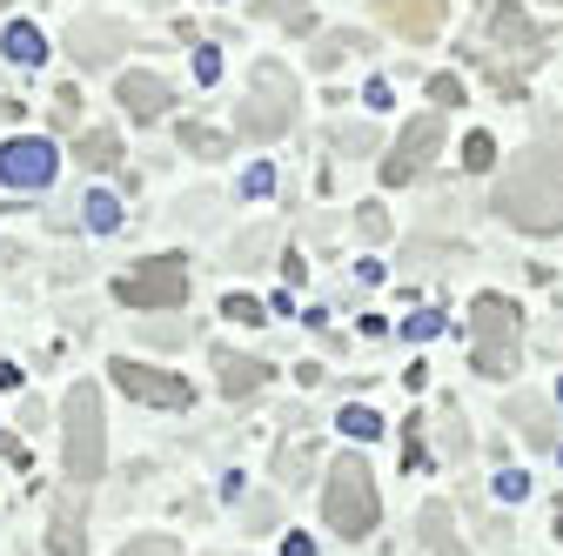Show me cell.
I'll return each mask as SVG.
<instances>
[{
  "mask_svg": "<svg viewBox=\"0 0 563 556\" xmlns=\"http://www.w3.org/2000/svg\"><path fill=\"white\" fill-rule=\"evenodd\" d=\"M497 215L523 235H556L563 229V142L543 134V142L497 181Z\"/></svg>",
  "mask_w": 563,
  "mask_h": 556,
  "instance_id": "1",
  "label": "cell"
},
{
  "mask_svg": "<svg viewBox=\"0 0 563 556\" xmlns=\"http://www.w3.org/2000/svg\"><path fill=\"white\" fill-rule=\"evenodd\" d=\"M60 449H67V490L88 497V482H101L108 469V423H101V389L75 382L60 402Z\"/></svg>",
  "mask_w": 563,
  "mask_h": 556,
  "instance_id": "2",
  "label": "cell"
},
{
  "mask_svg": "<svg viewBox=\"0 0 563 556\" xmlns=\"http://www.w3.org/2000/svg\"><path fill=\"white\" fill-rule=\"evenodd\" d=\"M296 108H302L296 75H289L282 60H262L255 75H249V101H242L235 127L249 134V142H275V134H289V127H296Z\"/></svg>",
  "mask_w": 563,
  "mask_h": 556,
  "instance_id": "3",
  "label": "cell"
},
{
  "mask_svg": "<svg viewBox=\"0 0 563 556\" xmlns=\"http://www.w3.org/2000/svg\"><path fill=\"white\" fill-rule=\"evenodd\" d=\"M470 342H476V369H483V376H510V369H517V349H523V315H517V302L476 296V309H470Z\"/></svg>",
  "mask_w": 563,
  "mask_h": 556,
  "instance_id": "4",
  "label": "cell"
},
{
  "mask_svg": "<svg viewBox=\"0 0 563 556\" xmlns=\"http://www.w3.org/2000/svg\"><path fill=\"white\" fill-rule=\"evenodd\" d=\"M376 516H383V503H376L369 463L363 456H335V469H329V530L335 536H369Z\"/></svg>",
  "mask_w": 563,
  "mask_h": 556,
  "instance_id": "5",
  "label": "cell"
},
{
  "mask_svg": "<svg viewBox=\"0 0 563 556\" xmlns=\"http://www.w3.org/2000/svg\"><path fill=\"white\" fill-rule=\"evenodd\" d=\"M114 296H121L128 309H181V302H188V262H181V255H148V262H134L121 282H114Z\"/></svg>",
  "mask_w": 563,
  "mask_h": 556,
  "instance_id": "6",
  "label": "cell"
},
{
  "mask_svg": "<svg viewBox=\"0 0 563 556\" xmlns=\"http://www.w3.org/2000/svg\"><path fill=\"white\" fill-rule=\"evenodd\" d=\"M437 148H443V114H416V121L402 127L396 155L383 162V181H389V188H402L409 175H422V168L437 162Z\"/></svg>",
  "mask_w": 563,
  "mask_h": 556,
  "instance_id": "7",
  "label": "cell"
},
{
  "mask_svg": "<svg viewBox=\"0 0 563 556\" xmlns=\"http://www.w3.org/2000/svg\"><path fill=\"white\" fill-rule=\"evenodd\" d=\"M483 27H489V41H497L504 54H517V67H537V27L517 14V0H483ZM504 54H489V67H504Z\"/></svg>",
  "mask_w": 563,
  "mask_h": 556,
  "instance_id": "8",
  "label": "cell"
},
{
  "mask_svg": "<svg viewBox=\"0 0 563 556\" xmlns=\"http://www.w3.org/2000/svg\"><path fill=\"white\" fill-rule=\"evenodd\" d=\"M108 376H114V382H121L134 402H148V409H188V396H195L181 376H168V369H148V363H134V356H121Z\"/></svg>",
  "mask_w": 563,
  "mask_h": 556,
  "instance_id": "9",
  "label": "cell"
},
{
  "mask_svg": "<svg viewBox=\"0 0 563 556\" xmlns=\"http://www.w3.org/2000/svg\"><path fill=\"white\" fill-rule=\"evenodd\" d=\"M0 181L8 188H47L54 181V148L41 134H14V142L0 148Z\"/></svg>",
  "mask_w": 563,
  "mask_h": 556,
  "instance_id": "10",
  "label": "cell"
},
{
  "mask_svg": "<svg viewBox=\"0 0 563 556\" xmlns=\"http://www.w3.org/2000/svg\"><path fill=\"white\" fill-rule=\"evenodd\" d=\"M383 21L402 34V41H437L443 34V0H383Z\"/></svg>",
  "mask_w": 563,
  "mask_h": 556,
  "instance_id": "11",
  "label": "cell"
},
{
  "mask_svg": "<svg viewBox=\"0 0 563 556\" xmlns=\"http://www.w3.org/2000/svg\"><path fill=\"white\" fill-rule=\"evenodd\" d=\"M67 47H75V60H81V67H108V60L128 47V27H114V21H75Z\"/></svg>",
  "mask_w": 563,
  "mask_h": 556,
  "instance_id": "12",
  "label": "cell"
},
{
  "mask_svg": "<svg viewBox=\"0 0 563 556\" xmlns=\"http://www.w3.org/2000/svg\"><path fill=\"white\" fill-rule=\"evenodd\" d=\"M168 101H175V88H168L162 75H121V108H128L134 121L168 114Z\"/></svg>",
  "mask_w": 563,
  "mask_h": 556,
  "instance_id": "13",
  "label": "cell"
},
{
  "mask_svg": "<svg viewBox=\"0 0 563 556\" xmlns=\"http://www.w3.org/2000/svg\"><path fill=\"white\" fill-rule=\"evenodd\" d=\"M510 423L523 430V443H537V449H556V415H550V402H543V396L517 389V396H510Z\"/></svg>",
  "mask_w": 563,
  "mask_h": 556,
  "instance_id": "14",
  "label": "cell"
},
{
  "mask_svg": "<svg viewBox=\"0 0 563 556\" xmlns=\"http://www.w3.org/2000/svg\"><path fill=\"white\" fill-rule=\"evenodd\" d=\"M216 376H222V389L242 402V396H255V389L268 382V363H255V356H235V349H216Z\"/></svg>",
  "mask_w": 563,
  "mask_h": 556,
  "instance_id": "15",
  "label": "cell"
},
{
  "mask_svg": "<svg viewBox=\"0 0 563 556\" xmlns=\"http://www.w3.org/2000/svg\"><path fill=\"white\" fill-rule=\"evenodd\" d=\"M416 530H422V549H430V556H470V549L456 543V530H450V510H443V503H422Z\"/></svg>",
  "mask_w": 563,
  "mask_h": 556,
  "instance_id": "16",
  "label": "cell"
},
{
  "mask_svg": "<svg viewBox=\"0 0 563 556\" xmlns=\"http://www.w3.org/2000/svg\"><path fill=\"white\" fill-rule=\"evenodd\" d=\"M75 162H81V168H114V162H121V134L81 127V134H75Z\"/></svg>",
  "mask_w": 563,
  "mask_h": 556,
  "instance_id": "17",
  "label": "cell"
},
{
  "mask_svg": "<svg viewBox=\"0 0 563 556\" xmlns=\"http://www.w3.org/2000/svg\"><path fill=\"white\" fill-rule=\"evenodd\" d=\"M54 556H81V490H67L54 510Z\"/></svg>",
  "mask_w": 563,
  "mask_h": 556,
  "instance_id": "18",
  "label": "cell"
},
{
  "mask_svg": "<svg viewBox=\"0 0 563 556\" xmlns=\"http://www.w3.org/2000/svg\"><path fill=\"white\" fill-rule=\"evenodd\" d=\"M342 54H369V41H363L356 27H335V34H322V41H316V54H309V60H316V67H342Z\"/></svg>",
  "mask_w": 563,
  "mask_h": 556,
  "instance_id": "19",
  "label": "cell"
},
{
  "mask_svg": "<svg viewBox=\"0 0 563 556\" xmlns=\"http://www.w3.org/2000/svg\"><path fill=\"white\" fill-rule=\"evenodd\" d=\"M0 47H8V60H41V54H47V41H41L34 21H14L8 34H0Z\"/></svg>",
  "mask_w": 563,
  "mask_h": 556,
  "instance_id": "20",
  "label": "cell"
},
{
  "mask_svg": "<svg viewBox=\"0 0 563 556\" xmlns=\"http://www.w3.org/2000/svg\"><path fill=\"white\" fill-rule=\"evenodd\" d=\"M255 14H262V21H282V27H296V34H302V27H309V0H255Z\"/></svg>",
  "mask_w": 563,
  "mask_h": 556,
  "instance_id": "21",
  "label": "cell"
},
{
  "mask_svg": "<svg viewBox=\"0 0 563 556\" xmlns=\"http://www.w3.org/2000/svg\"><path fill=\"white\" fill-rule=\"evenodd\" d=\"M81 215H88V229L108 235V229H121V201H114V194H88V201H81Z\"/></svg>",
  "mask_w": 563,
  "mask_h": 556,
  "instance_id": "22",
  "label": "cell"
},
{
  "mask_svg": "<svg viewBox=\"0 0 563 556\" xmlns=\"http://www.w3.org/2000/svg\"><path fill=\"white\" fill-rule=\"evenodd\" d=\"M342 430L356 436V443H369V436H383V415H376V409H356V402H349V409H342Z\"/></svg>",
  "mask_w": 563,
  "mask_h": 556,
  "instance_id": "23",
  "label": "cell"
},
{
  "mask_svg": "<svg viewBox=\"0 0 563 556\" xmlns=\"http://www.w3.org/2000/svg\"><path fill=\"white\" fill-rule=\"evenodd\" d=\"M489 162H497V142H489V134L476 127V134H470V142H463V168H470V175H483Z\"/></svg>",
  "mask_w": 563,
  "mask_h": 556,
  "instance_id": "24",
  "label": "cell"
},
{
  "mask_svg": "<svg viewBox=\"0 0 563 556\" xmlns=\"http://www.w3.org/2000/svg\"><path fill=\"white\" fill-rule=\"evenodd\" d=\"M121 556H181V543H175V536H134Z\"/></svg>",
  "mask_w": 563,
  "mask_h": 556,
  "instance_id": "25",
  "label": "cell"
},
{
  "mask_svg": "<svg viewBox=\"0 0 563 556\" xmlns=\"http://www.w3.org/2000/svg\"><path fill=\"white\" fill-rule=\"evenodd\" d=\"M75 121H81V94L60 88V94H54V127H75Z\"/></svg>",
  "mask_w": 563,
  "mask_h": 556,
  "instance_id": "26",
  "label": "cell"
},
{
  "mask_svg": "<svg viewBox=\"0 0 563 556\" xmlns=\"http://www.w3.org/2000/svg\"><path fill=\"white\" fill-rule=\"evenodd\" d=\"M430 101H437V108H456V101H463V81H456V75H437V81H430Z\"/></svg>",
  "mask_w": 563,
  "mask_h": 556,
  "instance_id": "27",
  "label": "cell"
},
{
  "mask_svg": "<svg viewBox=\"0 0 563 556\" xmlns=\"http://www.w3.org/2000/svg\"><path fill=\"white\" fill-rule=\"evenodd\" d=\"M222 315H229V322H262V302H255V296H229Z\"/></svg>",
  "mask_w": 563,
  "mask_h": 556,
  "instance_id": "28",
  "label": "cell"
},
{
  "mask_svg": "<svg viewBox=\"0 0 563 556\" xmlns=\"http://www.w3.org/2000/svg\"><path fill=\"white\" fill-rule=\"evenodd\" d=\"M216 75H222V60H216V47H195V81H201V88H216Z\"/></svg>",
  "mask_w": 563,
  "mask_h": 556,
  "instance_id": "29",
  "label": "cell"
},
{
  "mask_svg": "<svg viewBox=\"0 0 563 556\" xmlns=\"http://www.w3.org/2000/svg\"><path fill=\"white\" fill-rule=\"evenodd\" d=\"M356 215H363V235H369V242H383V235H389V215H383V208H376V201H363V208H356Z\"/></svg>",
  "mask_w": 563,
  "mask_h": 556,
  "instance_id": "30",
  "label": "cell"
},
{
  "mask_svg": "<svg viewBox=\"0 0 563 556\" xmlns=\"http://www.w3.org/2000/svg\"><path fill=\"white\" fill-rule=\"evenodd\" d=\"M181 142H188L195 155H222V134H208V127H181Z\"/></svg>",
  "mask_w": 563,
  "mask_h": 556,
  "instance_id": "31",
  "label": "cell"
},
{
  "mask_svg": "<svg viewBox=\"0 0 563 556\" xmlns=\"http://www.w3.org/2000/svg\"><path fill=\"white\" fill-rule=\"evenodd\" d=\"M8 114H21V108H14V101H0V121H8Z\"/></svg>",
  "mask_w": 563,
  "mask_h": 556,
  "instance_id": "32",
  "label": "cell"
},
{
  "mask_svg": "<svg viewBox=\"0 0 563 556\" xmlns=\"http://www.w3.org/2000/svg\"><path fill=\"white\" fill-rule=\"evenodd\" d=\"M556 543H563V510H556Z\"/></svg>",
  "mask_w": 563,
  "mask_h": 556,
  "instance_id": "33",
  "label": "cell"
},
{
  "mask_svg": "<svg viewBox=\"0 0 563 556\" xmlns=\"http://www.w3.org/2000/svg\"><path fill=\"white\" fill-rule=\"evenodd\" d=\"M556 8H563V0H556Z\"/></svg>",
  "mask_w": 563,
  "mask_h": 556,
  "instance_id": "34",
  "label": "cell"
},
{
  "mask_svg": "<svg viewBox=\"0 0 563 556\" xmlns=\"http://www.w3.org/2000/svg\"><path fill=\"white\" fill-rule=\"evenodd\" d=\"M556 456H563V449H556Z\"/></svg>",
  "mask_w": 563,
  "mask_h": 556,
  "instance_id": "35",
  "label": "cell"
}]
</instances>
